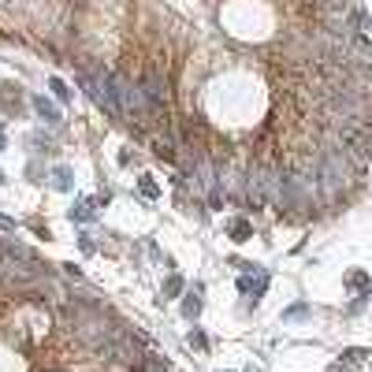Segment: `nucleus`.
Segmentation results:
<instances>
[{
  "mask_svg": "<svg viewBox=\"0 0 372 372\" xmlns=\"http://www.w3.org/2000/svg\"><path fill=\"white\" fill-rule=\"evenodd\" d=\"M238 287H242V291H246V294H253V302H257V298H261V294H265V287H268V275H265V272H261V275H257V279H249V275H242V279H238Z\"/></svg>",
  "mask_w": 372,
  "mask_h": 372,
  "instance_id": "obj_1",
  "label": "nucleus"
},
{
  "mask_svg": "<svg viewBox=\"0 0 372 372\" xmlns=\"http://www.w3.org/2000/svg\"><path fill=\"white\" fill-rule=\"evenodd\" d=\"M34 108H38V116L45 119V123H56V119H60V116H56V108H52L49 101H45V97H38V101H34Z\"/></svg>",
  "mask_w": 372,
  "mask_h": 372,
  "instance_id": "obj_2",
  "label": "nucleus"
},
{
  "mask_svg": "<svg viewBox=\"0 0 372 372\" xmlns=\"http://www.w3.org/2000/svg\"><path fill=\"white\" fill-rule=\"evenodd\" d=\"M71 220H93V205L90 201H78V205L71 209Z\"/></svg>",
  "mask_w": 372,
  "mask_h": 372,
  "instance_id": "obj_3",
  "label": "nucleus"
},
{
  "mask_svg": "<svg viewBox=\"0 0 372 372\" xmlns=\"http://www.w3.org/2000/svg\"><path fill=\"white\" fill-rule=\"evenodd\" d=\"M56 190H71V171H67V167H56Z\"/></svg>",
  "mask_w": 372,
  "mask_h": 372,
  "instance_id": "obj_4",
  "label": "nucleus"
},
{
  "mask_svg": "<svg viewBox=\"0 0 372 372\" xmlns=\"http://www.w3.org/2000/svg\"><path fill=\"white\" fill-rule=\"evenodd\" d=\"M231 235L238 238V242H246V238H249V223H246V220H235V223H231Z\"/></svg>",
  "mask_w": 372,
  "mask_h": 372,
  "instance_id": "obj_5",
  "label": "nucleus"
},
{
  "mask_svg": "<svg viewBox=\"0 0 372 372\" xmlns=\"http://www.w3.org/2000/svg\"><path fill=\"white\" fill-rule=\"evenodd\" d=\"M183 313H186V317H197V313H201V302H197L194 294H190V302L183 305Z\"/></svg>",
  "mask_w": 372,
  "mask_h": 372,
  "instance_id": "obj_6",
  "label": "nucleus"
},
{
  "mask_svg": "<svg viewBox=\"0 0 372 372\" xmlns=\"http://www.w3.org/2000/svg\"><path fill=\"white\" fill-rule=\"evenodd\" d=\"M141 194H146V197H157V183H153V179H141Z\"/></svg>",
  "mask_w": 372,
  "mask_h": 372,
  "instance_id": "obj_7",
  "label": "nucleus"
},
{
  "mask_svg": "<svg viewBox=\"0 0 372 372\" xmlns=\"http://www.w3.org/2000/svg\"><path fill=\"white\" fill-rule=\"evenodd\" d=\"M342 357H346V361H361V357H368V354H365V350H346Z\"/></svg>",
  "mask_w": 372,
  "mask_h": 372,
  "instance_id": "obj_8",
  "label": "nucleus"
},
{
  "mask_svg": "<svg viewBox=\"0 0 372 372\" xmlns=\"http://www.w3.org/2000/svg\"><path fill=\"white\" fill-rule=\"evenodd\" d=\"M0 146H4V138H0Z\"/></svg>",
  "mask_w": 372,
  "mask_h": 372,
  "instance_id": "obj_9",
  "label": "nucleus"
},
{
  "mask_svg": "<svg viewBox=\"0 0 372 372\" xmlns=\"http://www.w3.org/2000/svg\"><path fill=\"white\" fill-rule=\"evenodd\" d=\"M0 183H4V175H0Z\"/></svg>",
  "mask_w": 372,
  "mask_h": 372,
  "instance_id": "obj_10",
  "label": "nucleus"
}]
</instances>
